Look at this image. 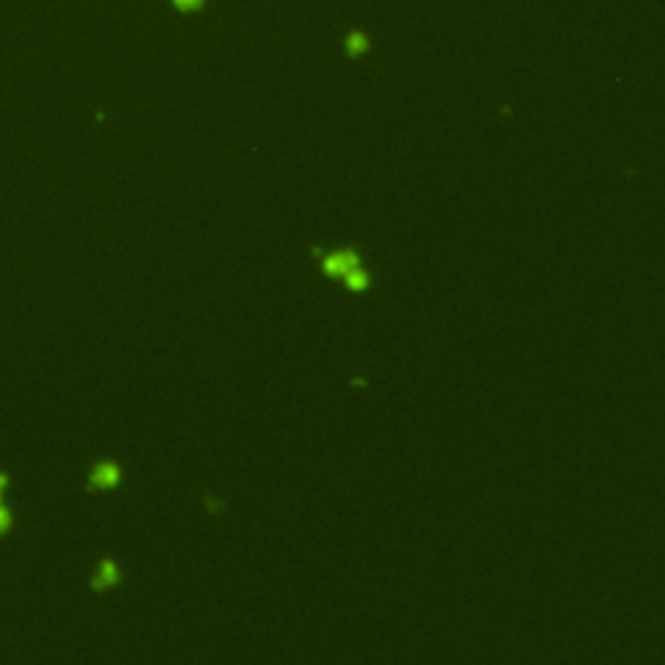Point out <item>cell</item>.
Listing matches in <instances>:
<instances>
[{"mask_svg":"<svg viewBox=\"0 0 665 665\" xmlns=\"http://www.w3.org/2000/svg\"><path fill=\"white\" fill-rule=\"evenodd\" d=\"M359 265V258L354 255V252H338V255H333V258L325 260V273L328 276H346L348 270H354Z\"/></svg>","mask_w":665,"mask_h":665,"instance_id":"obj_1","label":"cell"},{"mask_svg":"<svg viewBox=\"0 0 665 665\" xmlns=\"http://www.w3.org/2000/svg\"><path fill=\"white\" fill-rule=\"evenodd\" d=\"M8 523H10V515L6 512V509H3V507H0V533L8 527Z\"/></svg>","mask_w":665,"mask_h":665,"instance_id":"obj_6","label":"cell"},{"mask_svg":"<svg viewBox=\"0 0 665 665\" xmlns=\"http://www.w3.org/2000/svg\"><path fill=\"white\" fill-rule=\"evenodd\" d=\"M346 286L354 288V291H364V288L369 286V276L364 273V270H359V265L354 270H348L346 273Z\"/></svg>","mask_w":665,"mask_h":665,"instance_id":"obj_4","label":"cell"},{"mask_svg":"<svg viewBox=\"0 0 665 665\" xmlns=\"http://www.w3.org/2000/svg\"><path fill=\"white\" fill-rule=\"evenodd\" d=\"M174 3H177L182 10H192V8H198V6H203V0H174Z\"/></svg>","mask_w":665,"mask_h":665,"instance_id":"obj_5","label":"cell"},{"mask_svg":"<svg viewBox=\"0 0 665 665\" xmlns=\"http://www.w3.org/2000/svg\"><path fill=\"white\" fill-rule=\"evenodd\" d=\"M117 580H120L117 566L112 564V561H101V566H99V575L94 577V587H97V590H101V587H110V585H115Z\"/></svg>","mask_w":665,"mask_h":665,"instance_id":"obj_3","label":"cell"},{"mask_svg":"<svg viewBox=\"0 0 665 665\" xmlns=\"http://www.w3.org/2000/svg\"><path fill=\"white\" fill-rule=\"evenodd\" d=\"M3 486H6V476H0V491H3Z\"/></svg>","mask_w":665,"mask_h":665,"instance_id":"obj_7","label":"cell"},{"mask_svg":"<svg viewBox=\"0 0 665 665\" xmlns=\"http://www.w3.org/2000/svg\"><path fill=\"white\" fill-rule=\"evenodd\" d=\"M120 481V468L112 466V463H101L94 473H91V484L99 489H110Z\"/></svg>","mask_w":665,"mask_h":665,"instance_id":"obj_2","label":"cell"}]
</instances>
